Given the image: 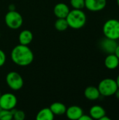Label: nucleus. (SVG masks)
Masks as SVG:
<instances>
[{
	"mask_svg": "<svg viewBox=\"0 0 119 120\" xmlns=\"http://www.w3.org/2000/svg\"><path fill=\"white\" fill-rule=\"evenodd\" d=\"M11 58L15 65L20 67H26L33 62L34 53L28 46L18 44L12 49Z\"/></svg>",
	"mask_w": 119,
	"mask_h": 120,
	"instance_id": "nucleus-1",
	"label": "nucleus"
},
{
	"mask_svg": "<svg viewBox=\"0 0 119 120\" xmlns=\"http://www.w3.org/2000/svg\"><path fill=\"white\" fill-rule=\"evenodd\" d=\"M69 27L78 30L82 28L86 23V15L81 9H73L70 11L66 17Z\"/></svg>",
	"mask_w": 119,
	"mask_h": 120,
	"instance_id": "nucleus-2",
	"label": "nucleus"
},
{
	"mask_svg": "<svg viewBox=\"0 0 119 120\" xmlns=\"http://www.w3.org/2000/svg\"><path fill=\"white\" fill-rule=\"evenodd\" d=\"M103 34L105 37L117 40L119 39V20L116 19L107 20L102 27Z\"/></svg>",
	"mask_w": 119,
	"mask_h": 120,
	"instance_id": "nucleus-3",
	"label": "nucleus"
},
{
	"mask_svg": "<svg viewBox=\"0 0 119 120\" xmlns=\"http://www.w3.org/2000/svg\"><path fill=\"white\" fill-rule=\"evenodd\" d=\"M97 88L101 96L108 97L114 95L118 89V86L115 79L105 78L100 81Z\"/></svg>",
	"mask_w": 119,
	"mask_h": 120,
	"instance_id": "nucleus-4",
	"label": "nucleus"
},
{
	"mask_svg": "<svg viewBox=\"0 0 119 120\" xmlns=\"http://www.w3.org/2000/svg\"><path fill=\"white\" fill-rule=\"evenodd\" d=\"M4 20L6 25L12 30L19 29L23 23V18L22 15L15 10L9 11L7 12L5 15Z\"/></svg>",
	"mask_w": 119,
	"mask_h": 120,
	"instance_id": "nucleus-5",
	"label": "nucleus"
},
{
	"mask_svg": "<svg viewBox=\"0 0 119 120\" xmlns=\"http://www.w3.org/2000/svg\"><path fill=\"white\" fill-rule=\"evenodd\" d=\"M6 82L8 87L13 91L21 89L24 85V80L22 76L17 72H10L6 77Z\"/></svg>",
	"mask_w": 119,
	"mask_h": 120,
	"instance_id": "nucleus-6",
	"label": "nucleus"
},
{
	"mask_svg": "<svg viewBox=\"0 0 119 120\" xmlns=\"http://www.w3.org/2000/svg\"><path fill=\"white\" fill-rule=\"evenodd\" d=\"M18 103L16 96L11 93H6L1 94L0 96V108L4 110H12L15 108Z\"/></svg>",
	"mask_w": 119,
	"mask_h": 120,
	"instance_id": "nucleus-7",
	"label": "nucleus"
},
{
	"mask_svg": "<svg viewBox=\"0 0 119 120\" xmlns=\"http://www.w3.org/2000/svg\"><path fill=\"white\" fill-rule=\"evenodd\" d=\"M107 6V0H85V8L93 12L100 11Z\"/></svg>",
	"mask_w": 119,
	"mask_h": 120,
	"instance_id": "nucleus-8",
	"label": "nucleus"
},
{
	"mask_svg": "<svg viewBox=\"0 0 119 120\" xmlns=\"http://www.w3.org/2000/svg\"><path fill=\"white\" fill-rule=\"evenodd\" d=\"M100 45L103 51H105L107 54H110L114 53L116 46H118V43L116 42V40L105 37V39L101 40Z\"/></svg>",
	"mask_w": 119,
	"mask_h": 120,
	"instance_id": "nucleus-9",
	"label": "nucleus"
},
{
	"mask_svg": "<svg viewBox=\"0 0 119 120\" xmlns=\"http://www.w3.org/2000/svg\"><path fill=\"white\" fill-rule=\"evenodd\" d=\"M83 114V109L78 105H72L67 108L65 115L68 119L71 120H79Z\"/></svg>",
	"mask_w": 119,
	"mask_h": 120,
	"instance_id": "nucleus-10",
	"label": "nucleus"
},
{
	"mask_svg": "<svg viewBox=\"0 0 119 120\" xmlns=\"http://www.w3.org/2000/svg\"><path fill=\"white\" fill-rule=\"evenodd\" d=\"M69 11L70 9L69 6L62 2L57 4L53 8L54 15L58 18H66Z\"/></svg>",
	"mask_w": 119,
	"mask_h": 120,
	"instance_id": "nucleus-11",
	"label": "nucleus"
},
{
	"mask_svg": "<svg viewBox=\"0 0 119 120\" xmlns=\"http://www.w3.org/2000/svg\"><path fill=\"white\" fill-rule=\"evenodd\" d=\"M85 97L89 101H96L101 96L98 88L94 86H89L84 91Z\"/></svg>",
	"mask_w": 119,
	"mask_h": 120,
	"instance_id": "nucleus-12",
	"label": "nucleus"
},
{
	"mask_svg": "<svg viewBox=\"0 0 119 120\" xmlns=\"http://www.w3.org/2000/svg\"><path fill=\"white\" fill-rule=\"evenodd\" d=\"M105 65L109 70H114L119 65V58L114 53L108 54L105 59Z\"/></svg>",
	"mask_w": 119,
	"mask_h": 120,
	"instance_id": "nucleus-13",
	"label": "nucleus"
},
{
	"mask_svg": "<svg viewBox=\"0 0 119 120\" xmlns=\"http://www.w3.org/2000/svg\"><path fill=\"white\" fill-rule=\"evenodd\" d=\"M18 40L20 44L28 46L33 40V34L29 30H24L19 34Z\"/></svg>",
	"mask_w": 119,
	"mask_h": 120,
	"instance_id": "nucleus-14",
	"label": "nucleus"
},
{
	"mask_svg": "<svg viewBox=\"0 0 119 120\" xmlns=\"http://www.w3.org/2000/svg\"><path fill=\"white\" fill-rule=\"evenodd\" d=\"M106 115V111L100 105H93L90 108L89 111V115L93 120H100L103 116Z\"/></svg>",
	"mask_w": 119,
	"mask_h": 120,
	"instance_id": "nucleus-15",
	"label": "nucleus"
},
{
	"mask_svg": "<svg viewBox=\"0 0 119 120\" xmlns=\"http://www.w3.org/2000/svg\"><path fill=\"white\" fill-rule=\"evenodd\" d=\"M54 115L57 116H61L63 115H65L67 107L65 104L60 102H55L50 105L49 107Z\"/></svg>",
	"mask_w": 119,
	"mask_h": 120,
	"instance_id": "nucleus-16",
	"label": "nucleus"
},
{
	"mask_svg": "<svg viewBox=\"0 0 119 120\" xmlns=\"http://www.w3.org/2000/svg\"><path fill=\"white\" fill-rule=\"evenodd\" d=\"M55 117L54 114L50 108H44L39 111L36 114V120H53Z\"/></svg>",
	"mask_w": 119,
	"mask_h": 120,
	"instance_id": "nucleus-17",
	"label": "nucleus"
},
{
	"mask_svg": "<svg viewBox=\"0 0 119 120\" xmlns=\"http://www.w3.org/2000/svg\"><path fill=\"white\" fill-rule=\"evenodd\" d=\"M55 28L59 32H63L67 30L69 27L66 18H58L54 24Z\"/></svg>",
	"mask_w": 119,
	"mask_h": 120,
	"instance_id": "nucleus-18",
	"label": "nucleus"
},
{
	"mask_svg": "<svg viewBox=\"0 0 119 120\" xmlns=\"http://www.w3.org/2000/svg\"><path fill=\"white\" fill-rule=\"evenodd\" d=\"M12 119H13L12 110L0 109V120H11Z\"/></svg>",
	"mask_w": 119,
	"mask_h": 120,
	"instance_id": "nucleus-19",
	"label": "nucleus"
},
{
	"mask_svg": "<svg viewBox=\"0 0 119 120\" xmlns=\"http://www.w3.org/2000/svg\"><path fill=\"white\" fill-rule=\"evenodd\" d=\"M70 4L74 9H81L85 8V0H70Z\"/></svg>",
	"mask_w": 119,
	"mask_h": 120,
	"instance_id": "nucleus-20",
	"label": "nucleus"
},
{
	"mask_svg": "<svg viewBox=\"0 0 119 120\" xmlns=\"http://www.w3.org/2000/svg\"><path fill=\"white\" fill-rule=\"evenodd\" d=\"M13 119L15 120H24L25 119V113L20 110L13 109Z\"/></svg>",
	"mask_w": 119,
	"mask_h": 120,
	"instance_id": "nucleus-21",
	"label": "nucleus"
},
{
	"mask_svg": "<svg viewBox=\"0 0 119 120\" xmlns=\"http://www.w3.org/2000/svg\"><path fill=\"white\" fill-rule=\"evenodd\" d=\"M6 60V54L2 50L0 49V68L2 67L5 64Z\"/></svg>",
	"mask_w": 119,
	"mask_h": 120,
	"instance_id": "nucleus-22",
	"label": "nucleus"
},
{
	"mask_svg": "<svg viewBox=\"0 0 119 120\" xmlns=\"http://www.w3.org/2000/svg\"><path fill=\"white\" fill-rule=\"evenodd\" d=\"M92 117L90 116V115H84V114H83L82 115H81V117L79 118V120H92Z\"/></svg>",
	"mask_w": 119,
	"mask_h": 120,
	"instance_id": "nucleus-23",
	"label": "nucleus"
},
{
	"mask_svg": "<svg viewBox=\"0 0 119 120\" xmlns=\"http://www.w3.org/2000/svg\"><path fill=\"white\" fill-rule=\"evenodd\" d=\"M114 54L119 58V44H118V46H116V50H115Z\"/></svg>",
	"mask_w": 119,
	"mask_h": 120,
	"instance_id": "nucleus-24",
	"label": "nucleus"
},
{
	"mask_svg": "<svg viewBox=\"0 0 119 120\" xmlns=\"http://www.w3.org/2000/svg\"><path fill=\"white\" fill-rule=\"evenodd\" d=\"M100 120H111V119L105 115V116H103V117H102V118H101Z\"/></svg>",
	"mask_w": 119,
	"mask_h": 120,
	"instance_id": "nucleus-25",
	"label": "nucleus"
},
{
	"mask_svg": "<svg viewBox=\"0 0 119 120\" xmlns=\"http://www.w3.org/2000/svg\"><path fill=\"white\" fill-rule=\"evenodd\" d=\"M114 95H115V96H116V98L117 99H119V89H117V91H116V93L114 94Z\"/></svg>",
	"mask_w": 119,
	"mask_h": 120,
	"instance_id": "nucleus-26",
	"label": "nucleus"
},
{
	"mask_svg": "<svg viewBox=\"0 0 119 120\" xmlns=\"http://www.w3.org/2000/svg\"><path fill=\"white\" fill-rule=\"evenodd\" d=\"M15 10V6L13 4L9 6V11H14Z\"/></svg>",
	"mask_w": 119,
	"mask_h": 120,
	"instance_id": "nucleus-27",
	"label": "nucleus"
},
{
	"mask_svg": "<svg viewBox=\"0 0 119 120\" xmlns=\"http://www.w3.org/2000/svg\"><path fill=\"white\" fill-rule=\"evenodd\" d=\"M116 84H117V86H118V89H119V75H118L116 79Z\"/></svg>",
	"mask_w": 119,
	"mask_h": 120,
	"instance_id": "nucleus-28",
	"label": "nucleus"
},
{
	"mask_svg": "<svg viewBox=\"0 0 119 120\" xmlns=\"http://www.w3.org/2000/svg\"><path fill=\"white\" fill-rule=\"evenodd\" d=\"M116 2H117V5H118V6H119V0H116Z\"/></svg>",
	"mask_w": 119,
	"mask_h": 120,
	"instance_id": "nucleus-29",
	"label": "nucleus"
},
{
	"mask_svg": "<svg viewBox=\"0 0 119 120\" xmlns=\"http://www.w3.org/2000/svg\"><path fill=\"white\" fill-rule=\"evenodd\" d=\"M0 96H1V92H0Z\"/></svg>",
	"mask_w": 119,
	"mask_h": 120,
	"instance_id": "nucleus-30",
	"label": "nucleus"
},
{
	"mask_svg": "<svg viewBox=\"0 0 119 120\" xmlns=\"http://www.w3.org/2000/svg\"><path fill=\"white\" fill-rule=\"evenodd\" d=\"M0 37H1V34H0Z\"/></svg>",
	"mask_w": 119,
	"mask_h": 120,
	"instance_id": "nucleus-31",
	"label": "nucleus"
},
{
	"mask_svg": "<svg viewBox=\"0 0 119 120\" xmlns=\"http://www.w3.org/2000/svg\"><path fill=\"white\" fill-rule=\"evenodd\" d=\"M0 109H1V108H0Z\"/></svg>",
	"mask_w": 119,
	"mask_h": 120,
	"instance_id": "nucleus-32",
	"label": "nucleus"
}]
</instances>
